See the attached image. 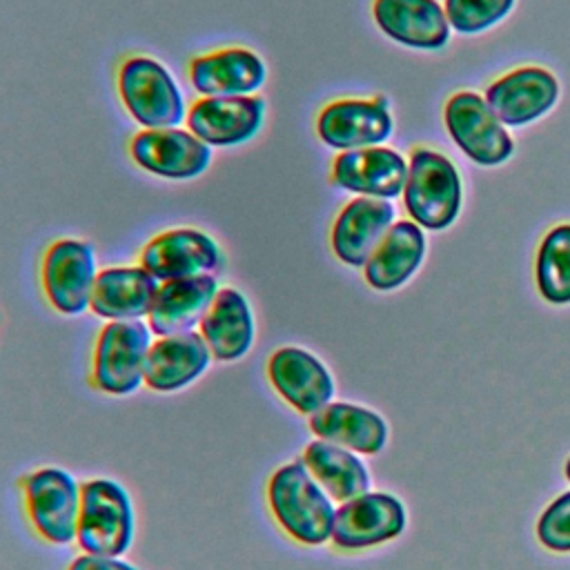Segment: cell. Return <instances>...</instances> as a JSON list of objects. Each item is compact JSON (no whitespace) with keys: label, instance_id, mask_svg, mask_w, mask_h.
<instances>
[{"label":"cell","instance_id":"obj_28","mask_svg":"<svg viewBox=\"0 0 570 570\" xmlns=\"http://www.w3.org/2000/svg\"><path fill=\"white\" fill-rule=\"evenodd\" d=\"M514 0H445V18L461 33H479L503 20Z\"/></svg>","mask_w":570,"mask_h":570},{"label":"cell","instance_id":"obj_7","mask_svg":"<svg viewBox=\"0 0 570 570\" xmlns=\"http://www.w3.org/2000/svg\"><path fill=\"white\" fill-rule=\"evenodd\" d=\"M96 276V254L87 240L58 238L42 256V289L49 305L60 314L78 316L89 309Z\"/></svg>","mask_w":570,"mask_h":570},{"label":"cell","instance_id":"obj_1","mask_svg":"<svg viewBox=\"0 0 570 570\" xmlns=\"http://www.w3.org/2000/svg\"><path fill=\"white\" fill-rule=\"evenodd\" d=\"M267 503L276 523L294 541L303 546H323L332 539L336 508L303 459L281 465L269 476Z\"/></svg>","mask_w":570,"mask_h":570},{"label":"cell","instance_id":"obj_29","mask_svg":"<svg viewBox=\"0 0 570 570\" xmlns=\"http://www.w3.org/2000/svg\"><path fill=\"white\" fill-rule=\"evenodd\" d=\"M537 537L552 552H570V492H563L543 510Z\"/></svg>","mask_w":570,"mask_h":570},{"label":"cell","instance_id":"obj_17","mask_svg":"<svg viewBox=\"0 0 570 570\" xmlns=\"http://www.w3.org/2000/svg\"><path fill=\"white\" fill-rule=\"evenodd\" d=\"M394 220V205L385 198L356 196L336 216L332 225V252L350 265L363 267L374 254Z\"/></svg>","mask_w":570,"mask_h":570},{"label":"cell","instance_id":"obj_26","mask_svg":"<svg viewBox=\"0 0 570 570\" xmlns=\"http://www.w3.org/2000/svg\"><path fill=\"white\" fill-rule=\"evenodd\" d=\"M301 459L318 485L334 501L343 503L370 492V472L363 461L347 448L316 439L307 443Z\"/></svg>","mask_w":570,"mask_h":570},{"label":"cell","instance_id":"obj_13","mask_svg":"<svg viewBox=\"0 0 570 570\" xmlns=\"http://www.w3.org/2000/svg\"><path fill=\"white\" fill-rule=\"evenodd\" d=\"M265 120V100L252 96L198 98L187 109V129L209 147H236L252 140Z\"/></svg>","mask_w":570,"mask_h":570},{"label":"cell","instance_id":"obj_25","mask_svg":"<svg viewBox=\"0 0 570 570\" xmlns=\"http://www.w3.org/2000/svg\"><path fill=\"white\" fill-rule=\"evenodd\" d=\"M425 254V236L414 220L392 223L374 254L363 265L370 287L390 292L401 287L421 265Z\"/></svg>","mask_w":570,"mask_h":570},{"label":"cell","instance_id":"obj_18","mask_svg":"<svg viewBox=\"0 0 570 570\" xmlns=\"http://www.w3.org/2000/svg\"><path fill=\"white\" fill-rule=\"evenodd\" d=\"M559 96L557 78L543 67H519L485 89V100L503 125L521 127L543 116Z\"/></svg>","mask_w":570,"mask_h":570},{"label":"cell","instance_id":"obj_4","mask_svg":"<svg viewBox=\"0 0 570 570\" xmlns=\"http://www.w3.org/2000/svg\"><path fill=\"white\" fill-rule=\"evenodd\" d=\"M461 194L459 171L443 154L428 147H416L412 151L403 203L419 227H448L461 209Z\"/></svg>","mask_w":570,"mask_h":570},{"label":"cell","instance_id":"obj_27","mask_svg":"<svg viewBox=\"0 0 570 570\" xmlns=\"http://www.w3.org/2000/svg\"><path fill=\"white\" fill-rule=\"evenodd\" d=\"M537 287L548 303H570V223L543 236L537 252Z\"/></svg>","mask_w":570,"mask_h":570},{"label":"cell","instance_id":"obj_16","mask_svg":"<svg viewBox=\"0 0 570 570\" xmlns=\"http://www.w3.org/2000/svg\"><path fill=\"white\" fill-rule=\"evenodd\" d=\"M407 180V160L390 147L341 151L332 163V183L345 191L374 198H396Z\"/></svg>","mask_w":570,"mask_h":570},{"label":"cell","instance_id":"obj_3","mask_svg":"<svg viewBox=\"0 0 570 570\" xmlns=\"http://www.w3.org/2000/svg\"><path fill=\"white\" fill-rule=\"evenodd\" d=\"M116 82L127 114L145 129L178 127L185 120L183 94L158 60L142 53L127 56L118 67Z\"/></svg>","mask_w":570,"mask_h":570},{"label":"cell","instance_id":"obj_22","mask_svg":"<svg viewBox=\"0 0 570 570\" xmlns=\"http://www.w3.org/2000/svg\"><path fill=\"white\" fill-rule=\"evenodd\" d=\"M372 13L379 29L405 47L441 49L450 40V22L436 0H374Z\"/></svg>","mask_w":570,"mask_h":570},{"label":"cell","instance_id":"obj_14","mask_svg":"<svg viewBox=\"0 0 570 570\" xmlns=\"http://www.w3.org/2000/svg\"><path fill=\"white\" fill-rule=\"evenodd\" d=\"M267 379L296 412L312 416L334 396V379L318 356L303 347H278L267 361Z\"/></svg>","mask_w":570,"mask_h":570},{"label":"cell","instance_id":"obj_23","mask_svg":"<svg viewBox=\"0 0 570 570\" xmlns=\"http://www.w3.org/2000/svg\"><path fill=\"white\" fill-rule=\"evenodd\" d=\"M216 292L218 283L212 274L160 283L147 314L151 334L171 336L191 332L209 309Z\"/></svg>","mask_w":570,"mask_h":570},{"label":"cell","instance_id":"obj_2","mask_svg":"<svg viewBox=\"0 0 570 570\" xmlns=\"http://www.w3.org/2000/svg\"><path fill=\"white\" fill-rule=\"evenodd\" d=\"M136 512L129 492L114 479H89L80 485L76 543L82 552L120 557L134 543Z\"/></svg>","mask_w":570,"mask_h":570},{"label":"cell","instance_id":"obj_11","mask_svg":"<svg viewBox=\"0 0 570 570\" xmlns=\"http://www.w3.org/2000/svg\"><path fill=\"white\" fill-rule=\"evenodd\" d=\"M129 154L140 169L169 180L198 178L212 163V147L180 127L142 129L134 134Z\"/></svg>","mask_w":570,"mask_h":570},{"label":"cell","instance_id":"obj_6","mask_svg":"<svg viewBox=\"0 0 570 570\" xmlns=\"http://www.w3.org/2000/svg\"><path fill=\"white\" fill-rule=\"evenodd\" d=\"M27 517L33 530L49 543L67 546L76 541L80 485L60 468H40L22 479Z\"/></svg>","mask_w":570,"mask_h":570},{"label":"cell","instance_id":"obj_5","mask_svg":"<svg viewBox=\"0 0 570 570\" xmlns=\"http://www.w3.org/2000/svg\"><path fill=\"white\" fill-rule=\"evenodd\" d=\"M151 330L138 321H109L96 338L89 381L111 396L134 394L145 383Z\"/></svg>","mask_w":570,"mask_h":570},{"label":"cell","instance_id":"obj_12","mask_svg":"<svg viewBox=\"0 0 570 570\" xmlns=\"http://www.w3.org/2000/svg\"><path fill=\"white\" fill-rule=\"evenodd\" d=\"M405 528V508L394 494L365 492L343 501L334 514L332 543L354 552L396 539Z\"/></svg>","mask_w":570,"mask_h":570},{"label":"cell","instance_id":"obj_8","mask_svg":"<svg viewBox=\"0 0 570 570\" xmlns=\"http://www.w3.org/2000/svg\"><path fill=\"white\" fill-rule=\"evenodd\" d=\"M445 127L459 149L474 163L492 167L508 160L514 142L485 98L474 91H456L445 102Z\"/></svg>","mask_w":570,"mask_h":570},{"label":"cell","instance_id":"obj_19","mask_svg":"<svg viewBox=\"0 0 570 570\" xmlns=\"http://www.w3.org/2000/svg\"><path fill=\"white\" fill-rule=\"evenodd\" d=\"M200 332H183L151 341L145 361V385L151 392H178L191 385L212 363Z\"/></svg>","mask_w":570,"mask_h":570},{"label":"cell","instance_id":"obj_20","mask_svg":"<svg viewBox=\"0 0 570 570\" xmlns=\"http://www.w3.org/2000/svg\"><path fill=\"white\" fill-rule=\"evenodd\" d=\"M198 332L216 361H240L252 350L256 336L254 314L245 294L234 287H218L198 323Z\"/></svg>","mask_w":570,"mask_h":570},{"label":"cell","instance_id":"obj_10","mask_svg":"<svg viewBox=\"0 0 570 570\" xmlns=\"http://www.w3.org/2000/svg\"><path fill=\"white\" fill-rule=\"evenodd\" d=\"M392 127L394 122L385 96L338 98L327 102L316 116V134L321 142L338 151L385 142Z\"/></svg>","mask_w":570,"mask_h":570},{"label":"cell","instance_id":"obj_15","mask_svg":"<svg viewBox=\"0 0 570 570\" xmlns=\"http://www.w3.org/2000/svg\"><path fill=\"white\" fill-rule=\"evenodd\" d=\"M265 78L263 58L247 47H223L189 60V82L203 98L252 96Z\"/></svg>","mask_w":570,"mask_h":570},{"label":"cell","instance_id":"obj_9","mask_svg":"<svg viewBox=\"0 0 570 570\" xmlns=\"http://www.w3.org/2000/svg\"><path fill=\"white\" fill-rule=\"evenodd\" d=\"M138 261L158 283H165L205 274L216 276L223 267V252L209 234L196 227H174L145 243Z\"/></svg>","mask_w":570,"mask_h":570},{"label":"cell","instance_id":"obj_30","mask_svg":"<svg viewBox=\"0 0 570 570\" xmlns=\"http://www.w3.org/2000/svg\"><path fill=\"white\" fill-rule=\"evenodd\" d=\"M67 570H138V568L118 557H100V554L85 552L76 557Z\"/></svg>","mask_w":570,"mask_h":570},{"label":"cell","instance_id":"obj_24","mask_svg":"<svg viewBox=\"0 0 570 570\" xmlns=\"http://www.w3.org/2000/svg\"><path fill=\"white\" fill-rule=\"evenodd\" d=\"M309 430L330 443L361 454H379L387 443V423L374 410L354 403H327L309 416Z\"/></svg>","mask_w":570,"mask_h":570},{"label":"cell","instance_id":"obj_31","mask_svg":"<svg viewBox=\"0 0 570 570\" xmlns=\"http://www.w3.org/2000/svg\"><path fill=\"white\" fill-rule=\"evenodd\" d=\"M566 476H568V479H570V459H568V461H566Z\"/></svg>","mask_w":570,"mask_h":570},{"label":"cell","instance_id":"obj_21","mask_svg":"<svg viewBox=\"0 0 570 570\" xmlns=\"http://www.w3.org/2000/svg\"><path fill=\"white\" fill-rule=\"evenodd\" d=\"M158 281L140 265H116L98 272L89 309L107 321H138L151 309Z\"/></svg>","mask_w":570,"mask_h":570}]
</instances>
